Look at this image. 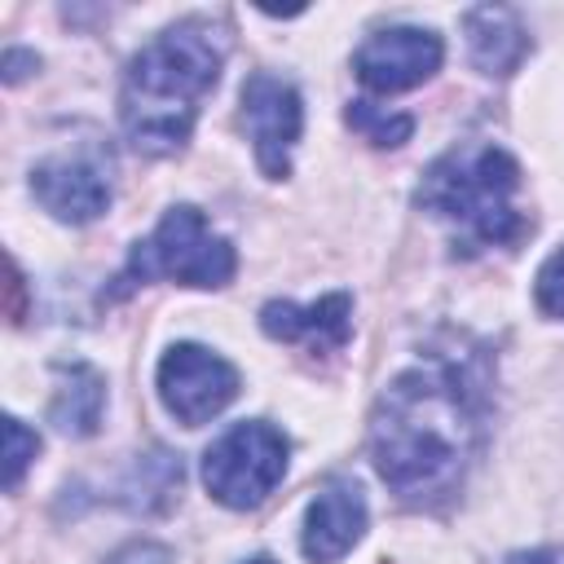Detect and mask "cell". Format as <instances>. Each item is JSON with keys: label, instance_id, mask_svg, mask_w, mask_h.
I'll list each match as a JSON object with an SVG mask.
<instances>
[{"label": "cell", "instance_id": "cell-13", "mask_svg": "<svg viewBox=\"0 0 564 564\" xmlns=\"http://www.w3.org/2000/svg\"><path fill=\"white\" fill-rule=\"evenodd\" d=\"M62 388L53 397V423L66 436H88L101 423V405H106V379L88 366V361H57L53 366Z\"/></svg>", "mask_w": 564, "mask_h": 564}, {"label": "cell", "instance_id": "cell-4", "mask_svg": "<svg viewBox=\"0 0 564 564\" xmlns=\"http://www.w3.org/2000/svg\"><path fill=\"white\" fill-rule=\"evenodd\" d=\"M234 269H238L234 247L220 234H212L203 212L198 207H172L154 225V234L132 247L123 273L110 286V300H119V295L154 282V278L185 282V286H225L234 278Z\"/></svg>", "mask_w": 564, "mask_h": 564}, {"label": "cell", "instance_id": "cell-15", "mask_svg": "<svg viewBox=\"0 0 564 564\" xmlns=\"http://www.w3.org/2000/svg\"><path fill=\"white\" fill-rule=\"evenodd\" d=\"M35 449H40V436L31 432V427H22V419H4V485L9 489H18V480H22V471H26V463L35 458Z\"/></svg>", "mask_w": 564, "mask_h": 564}, {"label": "cell", "instance_id": "cell-18", "mask_svg": "<svg viewBox=\"0 0 564 564\" xmlns=\"http://www.w3.org/2000/svg\"><path fill=\"white\" fill-rule=\"evenodd\" d=\"M247 564H273V560H264V555H260V560H247Z\"/></svg>", "mask_w": 564, "mask_h": 564}, {"label": "cell", "instance_id": "cell-9", "mask_svg": "<svg viewBox=\"0 0 564 564\" xmlns=\"http://www.w3.org/2000/svg\"><path fill=\"white\" fill-rule=\"evenodd\" d=\"M31 189L57 220H70V225H88L110 207V181L101 176L97 163L79 154H53L35 163Z\"/></svg>", "mask_w": 564, "mask_h": 564}, {"label": "cell", "instance_id": "cell-3", "mask_svg": "<svg viewBox=\"0 0 564 564\" xmlns=\"http://www.w3.org/2000/svg\"><path fill=\"white\" fill-rule=\"evenodd\" d=\"M520 163L489 145L467 141L445 150L419 181L414 203L458 229L467 247H516L529 234V216L516 207Z\"/></svg>", "mask_w": 564, "mask_h": 564}, {"label": "cell", "instance_id": "cell-16", "mask_svg": "<svg viewBox=\"0 0 564 564\" xmlns=\"http://www.w3.org/2000/svg\"><path fill=\"white\" fill-rule=\"evenodd\" d=\"M533 295H538V308H542V313L564 317V247L542 260L538 282H533Z\"/></svg>", "mask_w": 564, "mask_h": 564}, {"label": "cell", "instance_id": "cell-8", "mask_svg": "<svg viewBox=\"0 0 564 564\" xmlns=\"http://www.w3.org/2000/svg\"><path fill=\"white\" fill-rule=\"evenodd\" d=\"M441 35L436 31H423V26H388V31H375L352 66L361 75L366 88L375 93H401V88H414L423 79L436 75L441 66Z\"/></svg>", "mask_w": 564, "mask_h": 564}, {"label": "cell", "instance_id": "cell-1", "mask_svg": "<svg viewBox=\"0 0 564 564\" xmlns=\"http://www.w3.org/2000/svg\"><path fill=\"white\" fill-rule=\"evenodd\" d=\"M489 375L480 352L432 348L375 401L370 458L405 507H436L458 494L485 441Z\"/></svg>", "mask_w": 564, "mask_h": 564}, {"label": "cell", "instance_id": "cell-11", "mask_svg": "<svg viewBox=\"0 0 564 564\" xmlns=\"http://www.w3.org/2000/svg\"><path fill=\"white\" fill-rule=\"evenodd\" d=\"M260 326L273 339L304 344L308 352H335L352 335V300L344 291H330L313 304H291V300H269L260 308Z\"/></svg>", "mask_w": 564, "mask_h": 564}, {"label": "cell", "instance_id": "cell-5", "mask_svg": "<svg viewBox=\"0 0 564 564\" xmlns=\"http://www.w3.org/2000/svg\"><path fill=\"white\" fill-rule=\"evenodd\" d=\"M286 476V436L264 423H234L207 454H203V485L216 502L247 511L256 502H264L278 480Z\"/></svg>", "mask_w": 564, "mask_h": 564}, {"label": "cell", "instance_id": "cell-7", "mask_svg": "<svg viewBox=\"0 0 564 564\" xmlns=\"http://www.w3.org/2000/svg\"><path fill=\"white\" fill-rule=\"evenodd\" d=\"M242 123H247V137L256 145L264 176L282 181L291 172V145L300 141V128H304V106H300L295 84H286L282 75H269V70L247 75Z\"/></svg>", "mask_w": 564, "mask_h": 564}, {"label": "cell", "instance_id": "cell-14", "mask_svg": "<svg viewBox=\"0 0 564 564\" xmlns=\"http://www.w3.org/2000/svg\"><path fill=\"white\" fill-rule=\"evenodd\" d=\"M348 123H352L366 141H375V145H401V141H410V132H414V119H410V115H388V110H379V106H370V101H352V106H348Z\"/></svg>", "mask_w": 564, "mask_h": 564}, {"label": "cell", "instance_id": "cell-2", "mask_svg": "<svg viewBox=\"0 0 564 564\" xmlns=\"http://www.w3.org/2000/svg\"><path fill=\"white\" fill-rule=\"evenodd\" d=\"M220 62L225 48L198 18H185L154 35L123 70L119 119L128 141L141 154H176L189 141L203 97L220 79Z\"/></svg>", "mask_w": 564, "mask_h": 564}, {"label": "cell", "instance_id": "cell-6", "mask_svg": "<svg viewBox=\"0 0 564 564\" xmlns=\"http://www.w3.org/2000/svg\"><path fill=\"white\" fill-rule=\"evenodd\" d=\"M159 397L185 427L216 419L238 397V370L203 344H176L159 361Z\"/></svg>", "mask_w": 564, "mask_h": 564}, {"label": "cell", "instance_id": "cell-10", "mask_svg": "<svg viewBox=\"0 0 564 564\" xmlns=\"http://www.w3.org/2000/svg\"><path fill=\"white\" fill-rule=\"evenodd\" d=\"M366 533V494L357 480H326L304 511V555L313 564H335Z\"/></svg>", "mask_w": 564, "mask_h": 564}, {"label": "cell", "instance_id": "cell-12", "mask_svg": "<svg viewBox=\"0 0 564 564\" xmlns=\"http://www.w3.org/2000/svg\"><path fill=\"white\" fill-rule=\"evenodd\" d=\"M467 48L480 75L489 79H507L524 53H529V31L520 26V18L502 4H480L467 13Z\"/></svg>", "mask_w": 564, "mask_h": 564}, {"label": "cell", "instance_id": "cell-17", "mask_svg": "<svg viewBox=\"0 0 564 564\" xmlns=\"http://www.w3.org/2000/svg\"><path fill=\"white\" fill-rule=\"evenodd\" d=\"M507 564H564V546H538V551H520Z\"/></svg>", "mask_w": 564, "mask_h": 564}]
</instances>
